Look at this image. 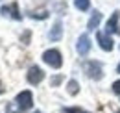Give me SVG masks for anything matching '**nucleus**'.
Wrapping results in <instances>:
<instances>
[{"label": "nucleus", "instance_id": "12", "mask_svg": "<svg viewBox=\"0 0 120 113\" xmlns=\"http://www.w3.org/2000/svg\"><path fill=\"white\" fill-rule=\"evenodd\" d=\"M68 93H70V95H76V93H78V82H76V80H70V82H68Z\"/></svg>", "mask_w": 120, "mask_h": 113}, {"label": "nucleus", "instance_id": "3", "mask_svg": "<svg viewBox=\"0 0 120 113\" xmlns=\"http://www.w3.org/2000/svg\"><path fill=\"white\" fill-rule=\"evenodd\" d=\"M15 102H17V106H19V109L26 111V109H30L31 106H33V97H31L30 91H22V93L17 95Z\"/></svg>", "mask_w": 120, "mask_h": 113}, {"label": "nucleus", "instance_id": "6", "mask_svg": "<svg viewBox=\"0 0 120 113\" xmlns=\"http://www.w3.org/2000/svg\"><path fill=\"white\" fill-rule=\"evenodd\" d=\"M96 41H98V44L104 48L105 52L113 50V39H111L107 33H102V32H98V33H96Z\"/></svg>", "mask_w": 120, "mask_h": 113}, {"label": "nucleus", "instance_id": "14", "mask_svg": "<svg viewBox=\"0 0 120 113\" xmlns=\"http://www.w3.org/2000/svg\"><path fill=\"white\" fill-rule=\"evenodd\" d=\"M113 91H115L116 95H120V80H116V82L113 84Z\"/></svg>", "mask_w": 120, "mask_h": 113}, {"label": "nucleus", "instance_id": "18", "mask_svg": "<svg viewBox=\"0 0 120 113\" xmlns=\"http://www.w3.org/2000/svg\"><path fill=\"white\" fill-rule=\"evenodd\" d=\"M116 113H120V111H116Z\"/></svg>", "mask_w": 120, "mask_h": 113}, {"label": "nucleus", "instance_id": "5", "mask_svg": "<svg viewBox=\"0 0 120 113\" xmlns=\"http://www.w3.org/2000/svg\"><path fill=\"white\" fill-rule=\"evenodd\" d=\"M76 50H78V54L79 56H87L89 54V50H90V39H89V35H79L78 37V43H76Z\"/></svg>", "mask_w": 120, "mask_h": 113}, {"label": "nucleus", "instance_id": "13", "mask_svg": "<svg viewBox=\"0 0 120 113\" xmlns=\"http://www.w3.org/2000/svg\"><path fill=\"white\" fill-rule=\"evenodd\" d=\"M65 113H89L81 108H65Z\"/></svg>", "mask_w": 120, "mask_h": 113}, {"label": "nucleus", "instance_id": "8", "mask_svg": "<svg viewBox=\"0 0 120 113\" xmlns=\"http://www.w3.org/2000/svg\"><path fill=\"white\" fill-rule=\"evenodd\" d=\"M118 11H115V13L111 15V19L107 20V24H105V32H107V35L109 33H116V32H120L118 28Z\"/></svg>", "mask_w": 120, "mask_h": 113}, {"label": "nucleus", "instance_id": "9", "mask_svg": "<svg viewBox=\"0 0 120 113\" xmlns=\"http://www.w3.org/2000/svg\"><path fill=\"white\" fill-rule=\"evenodd\" d=\"M61 33H63V28H61V20H56V24H54V28L50 30L48 37H50L52 41H57V39H61Z\"/></svg>", "mask_w": 120, "mask_h": 113}, {"label": "nucleus", "instance_id": "16", "mask_svg": "<svg viewBox=\"0 0 120 113\" xmlns=\"http://www.w3.org/2000/svg\"><path fill=\"white\" fill-rule=\"evenodd\" d=\"M0 93H2V84H0Z\"/></svg>", "mask_w": 120, "mask_h": 113}, {"label": "nucleus", "instance_id": "4", "mask_svg": "<svg viewBox=\"0 0 120 113\" xmlns=\"http://www.w3.org/2000/svg\"><path fill=\"white\" fill-rule=\"evenodd\" d=\"M28 82H30L31 85H37L41 84L43 80H45V72H43V69L41 67H37V65H33V67H30V71H28Z\"/></svg>", "mask_w": 120, "mask_h": 113}, {"label": "nucleus", "instance_id": "11", "mask_svg": "<svg viewBox=\"0 0 120 113\" xmlns=\"http://www.w3.org/2000/svg\"><path fill=\"white\" fill-rule=\"evenodd\" d=\"M74 6L79 9V11H87L90 8V2L89 0H74Z\"/></svg>", "mask_w": 120, "mask_h": 113}, {"label": "nucleus", "instance_id": "10", "mask_svg": "<svg viewBox=\"0 0 120 113\" xmlns=\"http://www.w3.org/2000/svg\"><path fill=\"white\" fill-rule=\"evenodd\" d=\"M100 20H102V13H100V11H94L92 17H90V20H89V24H87V28L89 30H96V26L100 24Z\"/></svg>", "mask_w": 120, "mask_h": 113}, {"label": "nucleus", "instance_id": "1", "mask_svg": "<svg viewBox=\"0 0 120 113\" xmlns=\"http://www.w3.org/2000/svg\"><path fill=\"white\" fill-rule=\"evenodd\" d=\"M43 61H45L46 65H50L52 69H59L61 65H63L61 52H59V50H56V48H50V50H46L45 54H43Z\"/></svg>", "mask_w": 120, "mask_h": 113}, {"label": "nucleus", "instance_id": "15", "mask_svg": "<svg viewBox=\"0 0 120 113\" xmlns=\"http://www.w3.org/2000/svg\"><path fill=\"white\" fill-rule=\"evenodd\" d=\"M116 72H120V63H118V67H116Z\"/></svg>", "mask_w": 120, "mask_h": 113}, {"label": "nucleus", "instance_id": "7", "mask_svg": "<svg viewBox=\"0 0 120 113\" xmlns=\"http://www.w3.org/2000/svg\"><path fill=\"white\" fill-rule=\"evenodd\" d=\"M2 15H4V17H11V19H15V20H20V19H22V15L19 13V6H17L15 2H13L11 6H4V8H2Z\"/></svg>", "mask_w": 120, "mask_h": 113}, {"label": "nucleus", "instance_id": "2", "mask_svg": "<svg viewBox=\"0 0 120 113\" xmlns=\"http://www.w3.org/2000/svg\"><path fill=\"white\" fill-rule=\"evenodd\" d=\"M83 69H85V72H87V76L92 78V80H100V78L104 76L102 65H100L98 61H87V63L83 65Z\"/></svg>", "mask_w": 120, "mask_h": 113}, {"label": "nucleus", "instance_id": "17", "mask_svg": "<svg viewBox=\"0 0 120 113\" xmlns=\"http://www.w3.org/2000/svg\"><path fill=\"white\" fill-rule=\"evenodd\" d=\"M35 113H41V111H35Z\"/></svg>", "mask_w": 120, "mask_h": 113}]
</instances>
